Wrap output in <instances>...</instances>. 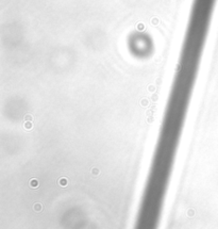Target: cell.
Here are the masks:
<instances>
[{"instance_id":"obj_1","label":"cell","mask_w":218,"mask_h":229,"mask_svg":"<svg viewBox=\"0 0 218 229\" xmlns=\"http://www.w3.org/2000/svg\"><path fill=\"white\" fill-rule=\"evenodd\" d=\"M184 118L165 115L136 218L137 226L158 229Z\"/></svg>"}]
</instances>
